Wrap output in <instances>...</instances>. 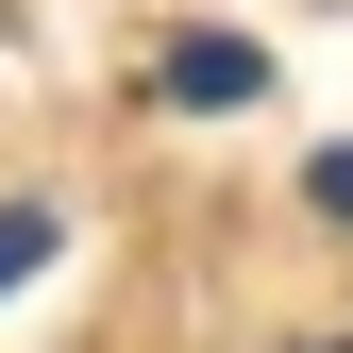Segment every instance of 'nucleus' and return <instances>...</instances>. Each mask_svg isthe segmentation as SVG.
<instances>
[{"instance_id": "f257e3e1", "label": "nucleus", "mask_w": 353, "mask_h": 353, "mask_svg": "<svg viewBox=\"0 0 353 353\" xmlns=\"http://www.w3.org/2000/svg\"><path fill=\"white\" fill-rule=\"evenodd\" d=\"M168 101H252V51H168Z\"/></svg>"}, {"instance_id": "7ed1b4c3", "label": "nucleus", "mask_w": 353, "mask_h": 353, "mask_svg": "<svg viewBox=\"0 0 353 353\" xmlns=\"http://www.w3.org/2000/svg\"><path fill=\"white\" fill-rule=\"evenodd\" d=\"M320 202H336V219H353V152H320Z\"/></svg>"}, {"instance_id": "f03ea898", "label": "nucleus", "mask_w": 353, "mask_h": 353, "mask_svg": "<svg viewBox=\"0 0 353 353\" xmlns=\"http://www.w3.org/2000/svg\"><path fill=\"white\" fill-rule=\"evenodd\" d=\"M34 252H51V219H34V202H0V286H17Z\"/></svg>"}, {"instance_id": "20e7f679", "label": "nucleus", "mask_w": 353, "mask_h": 353, "mask_svg": "<svg viewBox=\"0 0 353 353\" xmlns=\"http://www.w3.org/2000/svg\"><path fill=\"white\" fill-rule=\"evenodd\" d=\"M336 353H353V336H336Z\"/></svg>"}]
</instances>
